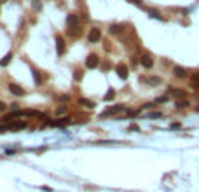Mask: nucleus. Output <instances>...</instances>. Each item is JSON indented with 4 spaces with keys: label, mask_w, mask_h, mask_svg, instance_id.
Here are the masks:
<instances>
[{
    "label": "nucleus",
    "mask_w": 199,
    "mask_h": 192,
    "mask_svg": "<svg viewBox=\"0 0 199 192\" xmlns=\"http://www.w3.org/2000/svg\"><path fill=\"white\" fill-rule=\"evenodd\" d=\"M11 59H12V53H7L4 58L0 59V67H7V65L11 63Z\"/></svg>",
    "instance_id": "nucleus-18"
},
{
    "label": "nucleus",
    "mask_w": 199,
    "mask_h": 192,
    "mask_svg": "<svg viewBox=\"0 0 199 192\" xmlns=\"http://www.w3.org/2000/svg\"><path fill=\"white\" fill-rule=\"evenodd\" d=\"M33 9H35V11H40V4H39V0H33Z\"/></svg>",
    "instance_id": "nucleus-29"
},
{
    "label": "nucleus",
    "mask_w": 199,
    "mask_h": 192,
    "mask_svg": "<svg viewBox=\"0 0 199 192\" xmlns=\"http://www.w3.org/2000/svg\"><path fill=\"white\" fill-rule=\"evenodd\" d=\"M66 112H68L66 107H59V108H56V115H65Z\"/></svg>",
    "instance_id": "nucleus-24"
},
{
    "label": "nucleus",
    "mask_w": 199,
    "mask_h": 192,
    "mask_svg": "<svg viewBox=\"0 0 199 192\" xmlns=\"http://www.w3.org/2000/svg\"><path fill=\"white\" fill-rule=\"evenodd\" d=\"M173 75L177 77V79H185L187 75H189V73H187V70L183 67H173Z\"/></svg>",
    "instance_id": "nucleus-9"
},
{
    "label": "nucleus",
    "mask_w": 199,
    "mask_h": 192,
    "mask_svg": "<svg viewBox=\"0 0 199 192\" xmlns=\"http://www.w3.org/2000/svg\"><path fill=\"white\" fill-rule=\"evenodd\" d=\"M147 12H149V16L154 19H161V21H164V16H161V12L157 9H154V7H150V9H147Z\"/></svg>",
    "instance_id": "nucleus-14"
},
{
    "label": "nucleus",
    "mask_w": 199,
    "mask_h": 192,
    "mask_svg": "<svg viewBox=\"0 0 199 192\" xmlns=\"http://www.w3.org/2000/svg\"><path fill=\"white\" fill-rule=\"evenodd\" d=\"M21 115H23L21 110H14V112H11V114H7V115L4 117V121H14V119H19Z\"/></svg>",
    "instance_id": "nucleus-13"
},
{
    "label": "nucleus",
    "mask_w": 199,
    "mask_h": 192,
    "mask_svg": "<svg viewBox=\"0 0 199 192\" xmlns=\"http://www.w3.org/2000/svg\"><path fill=\"white\" fill-rule=\"evenodd\" d=\"M175 105H177V108H187V107L190 105V101H189V100L183 98V100H178V101L175 103Z\"/></svg>",
    "instance_id": "nucleus-20"
},
{
    "label": "nucleus",
    "mask_w": 199,
    "mask_h": 192,
    "mask_svg": "<svg viewBox=\"0 0 199 192\" xmlns=\"http://www.w3.org/2000/svg\"><path fill=\"white\" fill-rule=\"evenodd\" d=\"M82 77H84V73H82L80 70H75V73H73V79L79 82V81H82Z\"/></svg>",
    "instance_id": "nucleus-23"
},
{
    "label": "nucleus",
    "mask_w": 199,
    "mask_h": 192,
    "mask_svg": "<svg viewBox=\"0 0 199 192\" xmlns=\"http://www.w3.org/2000/svg\"><path fill=\"white\" fill-rule=\"evenodd\" d=\"M180 128H182V126L178 124V122H175V124H171V126H169V129H180Z\"/></svg>",
    "instance_id": "nucleus-30"
},
{
    "label": "nucleus",
    "mask_w": 199,
    "mask_h": 192,
    "mask_svg": "<svg viewBox=\"0 0 199 192\" xmlns=\"http://www.w3.org/2000/svg\"><path fill=\"white\" fill-rule=\"evenodd\" d=\"M102 40V30L100 28H91V30L88 31V42H91V44H96V42Z\"/></svg>",
    "instance_id": "nucleus-2"
},
{
    "label": "nucleus",
    "mask_w": 199,
    "mask_h": 192,
    "mask_svg": "<svg viewBox=\"0 0 199 192\" xmlns=\"http://www.w3.org/2000/svg\"><path fill=\"white\" fill-rule=\"evenodd\" d=\"M168 94H171V96H175V98H187V91L185 89H177V87H169L168 89Z\"/></svg>",
    "instance_id": "nucleus-7"
},
{
    "label": "nucleus",
    "mask_w": 199,
    "mask_h": 192,
    "mask_svg": "<svg viewBox=\"0 0 199 192\" xmlns=\"http://www.w3.org/2000/svg\"><path fill=\"white\" fill-rule=\"evenodd\" d=\"M122 30H124L122 25H110L108 26V31H110L112 35H119V33H122Z\"/></svg>",
    "instance_id": "nucleus-15"
},
{
    "label": "nucleus",
    "mask_w": 199,
    "mask_h": 192,
    "mask_svg": "<svg viewBox=\"0 0 199 192\" xmlns=\"http://www.w3.org/2000/svg\"><path fill=\"white\" fill-rule=\"evenodd\" d=\"M31 75H33V81H35L37 86H40L42 82H44V77L40 75V72L37 70V68H31Z\"/></svg>",
    "instance_id": "nucleus-12"
},
{
    "label": "nucleus",
    "mask_w": 199,
    "mask_h": 192,
    "mask_svg": "<svg viewBox=\"0 0 199 192\" xmlns=\"http://www.w3.org/2000/svg\"><path fill=\"white\" fill-rule=\"evenodd\" d=\"M9 91L14 94V96H25V94H26V91L23 89L19 84H16V82H11L9 84Z\"/></svg>",
    "instance_id": "nucleus-4"
},
{
    "label": "nucleus",
    "mask_w": 199,
    "mask_h": 192,
    "mask_svg": "<svg viewBox=\"0 0 199 192\" xmlns=\"http://www.w3.org/2000/svg\"><path fill=\"white\" fill-rule=\"evenodd\" d=\"M190 86H192V89H199V72L192 73V82H190Z\"/></svg>",
    "instance_id": "nucleus-17"
},
{
    "label": "nucleus",
    "mask_w": 199,
    "mask_h": 192,
    "mask_svg": "<svg viewBox=\"0 0 199 192\" xmlns=\"http://www.w3.org/2000/svg\"><path fill=\"white\" fill-rule=\"evenodd\" d=\"M100 67V56H98L96 53H91L86 58V68H89V70H94V68Z\"/></svg>",
    "instance_id": "nucleus-1"
},
{
    "label": "nucleus",
    "mask_w": 199,
    "mask_h": 192,
    "mask_svg": "<svg viewBox=\"0 0 199 192\" xmlns=\"http://www.w3.org/2000/svg\"><path fill=\"white\" fill-rule=\"evenodd\" d=\"M115 72H117V75H119L122 81H126V79H128V75H129V68H128V65H126V63H119V65L115 67Z\"/></svg>",
    "instance_id": "nucleus-3"
},
{
    "label": "nucleus",
    "mask_w": 199,
    "mask_h": 192,
    "mask_svg": "<svg viewBox=\"0 0 199 192\" xmlns=\"http://www.w3.org/2000/svg\"><path fill=\"white\" fill-rule=\"evenodd\" d=\"M56 51H58V54L59 56H63L65 54V51H66V45H65V39H63L61 35H56Z\"/></svg>",
    "instance_id": "nucleus-5"
},
{
    "label": "nucleus",
    "mask_w": 199,
    "mask_h": 192,
    "mask_svg": "<svg viewBox=\"0 0 199 192\" xmlns=\"http://www.w3.org/2000/svg\"><path fill=\"white\" fill-rule=\"evenodd\" d=\"M66 25H68V28H77L79 26V16L77 14H68L66 16Z\"/></svg>",
    "instance_id": "nucleus-8"
},
{
    "label": "nucleus",
    "mask_w": 199,
    "mask_h": 192,
    "mask_svg": "<svg viewBox=\"0 0 199 192\" xmlns=\"http://www.w3.org/2000/svg\"><path fill=\"white\" fill-rule=\"evenodd\" d=\"M128 2H129V4H133V5H136V7H142V5H143L142 0H128Z\"/></svg>",
    "instance_id": "nucleus-27"
},
{
    "label": "nucleus",
    "mask_w": 199,
    "mask_h": 192,
    "mask_svg": "<svg viewBox=\"0 0 199 192\" xmlns=\"http://www.w3.org/2000/svg\"><path fill=\"white\" fill-rule=\"evenodd\" d=\"M122 110H126V107H124V105H115V107H112V108H108V110H105L103 117L110 115V114H117V112H122Z\"/></svg>",
    "instance_id": "nucleus-11"
},
{
    "label": "nucleus",
    "mask_w": 199,
    "mask_h": 192,
    "mask_svg": "<svg viewBox=\"0 0 199 192\" xmlns=\"http://www.w3.org/2000/svg\"><path fill=\"white\" fill-rule=\"evenodd\" d=\"M79 103L82 105V107H88V108H94V103L89 101L88 98H79Z\"/></svg>",
    "instance_id": "nucleus-19"
},
{
    "label": "nucleus",
    "mask_w": 199,
    "mask_h": 192,
    "mask_svg": "<svg viewBox=\"0 0 199 192\" xmlns=\"http://www.w3.org/2000/svg\"><path fill=\"white\" fill-rule=\"evenodd\" d=\"M166 101H168V96H161V98L155 100V103H166Z\"/></svg>",
    "instance_id": "nucleus-28"
},
{
    "label": "nucleus",
    "mask_w": 199,
    "mask_h": 192,
    "mask_svg": "<svg viewBox=\"0 0 199 192\" xmlns=\"http://www.w3.org/2000/svg\"><path fill=\"white\" fill-rule=\"evenodd\" d=\"M147 82H149V84H159L161 79H159V77H150V79H149Z\"/></svg>",
    "instance_id": "nucleus-26"
},
{
    "label": "nucleus",
    "mask_w": 199,
    "mask_h": 192,
    "mask_svg": "<svg viewBox=\"0 0 199 192\" xmlns=\"http://www.w3.org/2000/svg\"><path fill=\"white\" fill-rule=\"evenodd\" d=\"M68 100H70V96H68V94H61V96H59V98H56V101L66 103V101H68Z\"/></svg>",
    "instance_id": "nucleus-25"
},
{
    "label": "nucleus",
    "mask_w": 199,
    "mask_h": 192,
    "mask_svg": "<svg viewBox=\"0 0 199 192\" xmlns=\"http://www.w3.org/2000/svg\"><path fill=\"white\" fill-rule=\"evenodd\" d=\"M140 63H142V67L149 68V70L154 67V59H152L150 54H142V56H140Z\"/></svg>",
    "instance_id": "nucleus-6"
},
{
    "label": "nucleus",
    "mask_w": 199,
    "mask_h": 192,
    "mask_svg": "<svg viewBox=\"0 0 199 192\" xmlns=\"http://www.w3.org/2000/svg\"><path fill=\"white\" fill-rule=\"evenodd\" d=\"M147 117H149V119H159V117H163V114H161V112H150Z\"/></svg>",
    "instance_id": "nucleus-22"
},
{
    "label": "nucleus",
    "mask_w": 199,
    "mask_h": 192,
    "mask_svg": "<svg viewBox=\"0 0 199 192\" xmlns=\"http://www.w3.org/2000/svg\"><path fill=\"white\" fill-rule=\"evenodd\" d=\"M26 128V122H23V121H16V122H11L9 124V129L11 131H21Z\"/></svg>",
    "instance_id": "nucleus-10"
},
{
    "label": "nucleus",
    "mask_w": 199,
    "mask_h": 192,
    "mask_svg": "<svg viewBox=\"0 0 199 192\" xmlns=\"http://www.w3.org/2000/svg\"><path fill=\"white\" fill-rule=\"evenodd\" d=\"M4 110H5V103L0 101V112H4Z\"/></svg>",
    "instance_id": "nucleus-32"
},
{
    "label": "nucleus",
    "mask_w": 199,
    "mask_h": 192,
    "mask_svg": "<svg viewBox=\"0 0 199 192\" xmlns=\"http://www.w3.org/2000/svg\"><path fill=\"white\" fill-rule=\"evenodd\" d=\"M39 114H40V112L33 110V108H31V110H25V112H23V115H28V117H39Z\"/></svg>",
    "instance_id": "nucleus-21"
},
{
    "label": "nucleus",
    "mask_w": 199,
    "mask_h": 192,
    "mask_svg": "<svg viewBox=\"0 0 199 192\" xmlns=\"http://www.w3.org/2000/svg\"><path fill=\"white\" fill-rule=\"evenodd\" d=\"M114 100H115V89L114 87H108V91L103 96V101H114Z\"/></svg>",
    "instance_id": "nucleus-16"
},
{
    "label": "nucleus",
    "mask_w": 199,
    "mask_h": 192,
    "mask_svg": "<svg viewBox=\"0 0 199 192\" xmlns=\"http://www.w3.org/2000/svg\"><path fill=\"white\" fill-rule=\"evenodd\" d=\"M135 115H136V112H133V110L126 112V117H135Z\"/></svg>",
    "instance_id": "nucleus-31"
}]
</instances>
